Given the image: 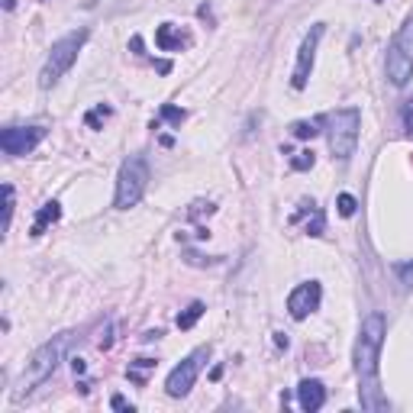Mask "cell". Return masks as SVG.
Wrapping results in <instances>:
<instances>
[{"label":"cell","instance_id":"6da1fadb","mask_svg":"<svg viewBox=\"0 0 413 413\" xmlns=\"http://www.w3.org/2000/svg\"><path fill=\"white\" fill-rule=\"evenodd\" d=\"M387 336V319L381 310H371L362 319L355 339V378H358V401L365 410H387V401L381 394V381H378V358Z\"/></svg>","mask_w":413,"mask_h":413},{"label":"cell","instance_id":"7a4b0ae2","mask_svg":"<svg viewBox=\"0 0 413 413\" xmlns=\"http://www.w3.org/2000/svg\"><path fill=\"white\" fill-rule=\"evenodd\" d=\"M68 342H71V333H62V336H52L49 342H42V346L29 355L26 368H23V381H19L17 397L36 391L39 385H46L49 378L55 375V368H58V362H62V355H65Z\"/></svg>","mask_w":413,"mask_h":413},{"label":"cell","instance_id":"3957f363","mask_svg":"<svg viewBox=\"0 0 413 413\" xmlns=\"http://www.w3.org/2000/svg\"><path fill=\"white\" fill-rule=\"evenodd\" d=\"M323 123H326V136H329V152H333V159L349 161L352 155H355V146H358L362 113H358L355 107H342V110L323 116Z\"/></svg>","mask_w":413,"mask_h":413},{"label":"cell","instance_id":"277c9868","mask_svg":"<svg viewBox=\"0 0 413 413\" xmlns=\"http://www.w3.org/2000/svg\"><path fill=\"white\" fill-rule=\"evenodd\" d=\"M85 42H87V29L68 33V36H62L58 42H52L46 65H42V71H39V87H42V91L55 87L58 78L65 75V71H71V65L78 62V52H81V46H85Z\"/></svg>","mask_w":413,"mask_h":413},{"label":"cell","instance_id":"5b68a950","mask_svg":"<svg viewBox=\"0 0 413 413\" xmlns=\"http://www.w3.org/2000/svg\"><path fill=\"white\" fill-rule=\"evenodd\" d=\"M385 75L394 87H404L413 78V17L404 19V26L394 33L385 58Z\"/></svg>","mask_w":413,"mask_h":413},{"label":"cell","instance_id":"8992f818","mask_svg":"<svg viewBox=\"0 0 413 413\" xmlns=\"http://www.w3.org/2000/svg\"><path fill=\"white\" fill-rule=\"evenodd\" d=\"M149 188V161L142 155H130V159L120 165V175H116V194H113V206L116 210H130L142 200Z\"/></svg>","mask_w":413,"mask_h":413},{"label":"cell","instance_id":"52a82bcc","mask_svg":"<svg viewBox=\"0 0 413 413\" xmlns=\"http://www.w3.org/2000/svg\"><path fill=\"white\" fill-rule=\"evenodd\" d=\"M206 349H194L181 365H175L171 368V375H168V381H165V391H168L171 397H184L194 387V381H197V375H200V368H204V362H206Z\"/></svg>","mask_w":413,"mask_h":413},{"label":"cell","instance_id":"ba28073f","mask_svg":"<svg viewBox=\"0 0 413 413\" xmlns=\"http://www.w3.org/2000/svg\"><path fill=\"white\" fill-rule=\"evenodd\" d=\"M42 139H46L42 126H7L0 132V149L7 152L10 159H19V155H29Z\"/></svg>","mask_w":413,"mask_h":413},{"label":"cell","instance_id":"9c48e42d","mask_svg":"<svg viewBox=\"0 0 413 413\" xmlns=\"http://www.w3.org/2000/svg\"><path fill=\"white\" fill-rule=\"evenodd\" d=\"M319 39H323V23H313V26H310V33L304 36L301 49H297V65H294V78H291L294 91H304V87H307L310 71H313V62H317Z\"/></svg>","mask_w":413,"mask_h":413},{"label":"cell","instance_id":"30bf717a","mask_svg":"<svg viewBox=\"0 0 413 413\" xmlns=\"http://www.w3.org/2000/svg\"><path fill=\"white\" fill-rule=\"evenodd\" d=\"M319 301H323L319 281H304L288 294V313H291L294 319H307L313 310H319Z\"/></svg>","mask_w":413,"mask_h":413},{"label":"cell","instance_id":"8fae6325","mask_svg":"<svg viewBox=\"0 0 413 413\" xmlns=\"http://www.w3.org/2000/svg\"><path fill=\"white\" fill-rule=\"evenodd\" d=\"M297 404H301V410L317 413L319 407L326 404V387H323V381H317V378H304L301 385H297Z\"/></svg>","mask_w":413,"mask_h":413},{"label":"cell","instance_id":"7c38bea8","mask_svg":"<svg viewBox=\"0 0 413 413\" xmlns=\"http://www.w3.org/2000/svg\"><path fill=\"white\" fill-rule=\"evenodd\" d=\"M155 46H159L161 52H178V49L188 46V36H181L171 23H161V26L155 29Z\"/></svg>","mask_w":413,"mask_h":413},{"label":"cell","instance_id":"4fadbf2b","mask_svg":"<svg viewBox=\"0 0 413 413\" xmlns=\"http://www.w3.org/2000/svg\"><path fill=\"white\" fill-rule=\"evenodd\" d=\"M58 216H62V206H58V200H49V204H42V210H39L36 223H33V236H42L46 233L49 223H55Z\"/></svg>","mask_w":413,"mask_h":413},{"label":"cell","instance_id":"5bb4252c","mask_svg":"<svg viewBox=\"0 0 413 413\" xmlns=\"http://www.w3.org/2000/svg\"><path fill=\"white\" fill-rule=\"evenodd\" d=\"M204 310H206L204 304H200V301H194L188 310H184V313H178V329H191V326H194V323H197L200 317H204Z\"/></svg>","mask_w":413,"mask_h":413},{"label":"cell","instance_id":"9a60e30c","mask_svg":"<svg viewBox=\"0 0 413 413\" xmlns=\"http://www.w3.org/2000/svg\"><path fill=\"white\" fill-rule=\"evenodd\" d=\"M319 123H323V120H297L291 126V132L297 136V139H313V136L319 132Z\"/></svg>","mask_w":413,"mask_h":413},{"label":"cell","instance_id":"2e32d148","mask_svg":"<svg viewBox=\"0 0 413 413\" xmlns=\"http://www.w3.org/2000/svg\"><path fill=\"white\" fill-rule=\"evenodd\" d=\"M159 116H161L165 123H171V126H181V123L188 120V113L181 110V107H171V103H165V107H161Z\"/></svg>","mask_w":413,"mask_h":413},{"label":"cell","instance_id":"e0dca14e","mask_svg":"<svg viewBox=\"0 0 413 413\" xmlns=\"http://www.w3.org/2000/svg\"><path fill=\"white\" fill-rule=\"evenodd\" d=\"M3 197H7V206H3V233H7L10 223H13V206H17V200H13V184H3Z\"/></svg>","mask_w":413,"mask_h":413},{"label":"cell","instance_id":"ac0fdd59","mask_svg":"<svg viewBox=\"0 0 413 413\" xmlns=\"http://www.w3.org/2000/svg\"><path fill=\"white\" fill-rule=\"evenodd\" d=\"M336 206H339V216H352V213H355V206H358V200L352 197V194H339Z\"/></svg>","mask_w":413,"mask_h":413},{"label":"cell","instance_id":"d6986e66","mask_svg":"<svg viewBox=\"0 0 413 413\" xmlns=\"http://www.w3.org/2000/svg\"><path fill=\"white\" fill-rule=\"evenodd\" d=\"M394 274H397V281H401V284L413 288V262H401V265H394Z\"/></svg>","mask_w":413,"mask_h":413},{"label":"cell","instance_id":"ffe728a7","mask_svg":"<svg viewBox=\"0 0 413 413\" xmlns=\"http://www.w3.org/2000/svg\"><path fill=\"white\" fill-rule=\"evenodd\" d=\"M291 168L294 171H307V168H313V152H297L291 159Z\"/></svg>","mask_w":413,"mask_h":413},{"label":"cell","instance_id":"44dd1931","mask_svg":"<svg viewBox=\"0 0 413 413\" xmlns=\"http://www.w3.org/2000/svg\"><path fill=\"white\" fill-rule=\"evenodd\" d=\"M103 116H110V107H103V103H100L97 110L87 113L85 120H87V126H91V130H100V120H103Z\"/></svg>","mask_w":413,"mask_h":413},{"label":"cell","instance_id":"7402d4cb","mask_svg":"<svg viewBox=\"0 0 413 413\" xmlns=\"http://www.w3.org/2000/svg\"><path fill=\"white\" fill-rule=\"evenodd\" d=\"M401 120H404V130L413 136V97L404 100V107H401Z\"/></svg>","mask_w":413,"mask_h":413},{"label":"cell","instance_id":"603a6c76","mask_svg":"<svg viewBox=\"0 0 413 413\" xmlns=\"http://www.w3.org/2000/svg\"><path fill=\"white\" fill-rule=\"evenodd\" d=\"M110 407H113V410H130V413H132V404H130V401H126L123 394H113V397H110Z\"/></svg>","mask_w":413,"mask_h":413},{"label":"cell","instance_id":"cb8c5ba5","mask_svg":"<svg viewBox=\"0 0 413 413\" xmlns=\"http://www.w3.org/2000/svg\"><path fill=\"white\" fill-rule=\"evenodd\" d=\"M71 368H75V375H85V371H87L85 358H75V362H71Z\"/></svg>","mask_w":413,"mask_h":413},{"label":"cell","instance_id":"d4e9b609","mask_svg":"<svg viewBox=\"0 0 413 413\" xmlns=\"http://www.w3.org/2000/svg\"><path fill=\"white\" fill-rule=\"evenodd\" d=\"M132 52H136V55H142V39L139 36L132 39Z\"/></svg>","mask_w":413,"mask_h":413},{"label":"cell","instance_id":"484cf974","mask_svg":"<svg viewBox=\"0 0 413 413\" xmlns=\"http://www.w3.org/2000/svg\"><path fill=\"white\" fill-rule=\"evenodd\" d=\"M274 342H278V346H284V349H288V336H284V333H274Z\"/></svg>","mask_w":413,"mask_h":413},{"label":"cell","instance_id":"4316f807","mask_svg":"<svg viewBox=\"0 0 413 413\" xmlns=\"http://www.w3.org/2000/svg\"><path fill=\"white\" fill-rule=\"evenodd\" d=\"M17 7V0H3V10H13Z\"/></svg>","mask_w":413,"mask_h":413},{"label":"cell","instance_id":"83f0119b","mask_svg":"<svg viewBox=\"0 0 413 413\" xmlns=\"http://www.w3.org/2000/svg\"><path fill=\"white\" fill-rule=\"evenodd\" d=\"M378 3H381V0H378Z\"/></svg>","mask_w":413,"mask_h":413}]
</instances>
